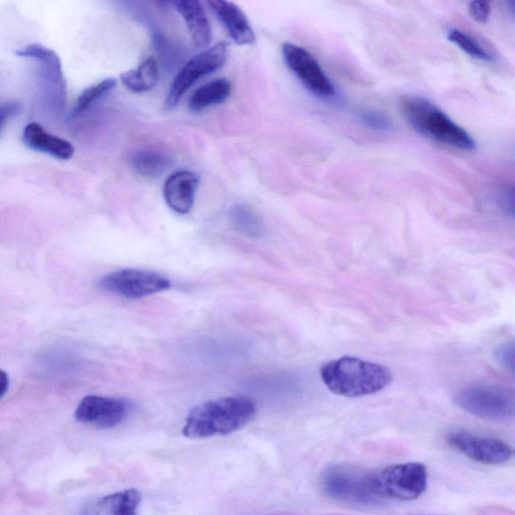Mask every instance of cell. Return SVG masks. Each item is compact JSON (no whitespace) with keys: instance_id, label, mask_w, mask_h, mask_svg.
Listing matches in <instances>:
<instances>
[{"instance_id":"cell-4","label":"cell","mask_w":515,"mask_h":515,"mask_svg":"<svg viewBox=\"0 0 515 515\" xmlns=\"http://www.w3.org/2000/svg\"><path fill=\"white\" fill-rule=\"evenodd\" d=\"M369 486L380 500H415L427 489L428 471L424 464L418 462L388 466L370 472Z\"/></svg>"},{"instance_id":"cell-21","label":"cell","mask_w":515,"mask_h":515,"mask_svg":"<svg viewBox=\"0 0 515 515\" xmlns=\"http://www.w3.org/2000/svg\"><path fill=\"white\" fill-rule=\"evenodd\" d=\"M232 226L240 233L251 238L264 234V225L258 215L247 205L236 204L229 212Z\"/></svg>"},{"instance_id":"cell-28","label":"cell","mask_w":515,"mask_h":515,"mask_svg":"<svg viewBox=\"0 0 515 515\" xmlns=\"http://www.w3.org/2000/svg\"><path fill=\"white\" fill-rule=\"evenodd\" d=\"M500 203L501 205L504 207V209L506 211H509L511 215H513V204H514V199H513V190L512 188L508 189V188H504L501 192H500Z\"/></svg>"},{"instance_id":"cell-25","label":"cell","mask_w":515,"mask_h":515,"mask_svg":"<svg viewBox=\"0 0 515 515\" xmlns=\"http://www.w3.org/2000/svg\"><path fill=\"white\" fill-rule=\"evenodd\" d=\"M497 363L506 371H514V346L512 342L505 343L495 351Z\"/></svg>"},{"instance_id":"cell-15","label":"cell","mask_w":515,"mask_h":515,"mask_svg":"<svg viewBox=\"0 0 515 515\" xmlns=\"http://www.w3.org/2000/svg\"><path fill=\"white\" fill-rule=\"evenodd\" d=\"M23 141L30 149L61 160L71 159L75 152L71 142L47 132L42 125L35 122L25 127Z\"/></svg>"},{"instance_id":"cell-14","label":"cell","mask_w":515,"mask_h":515,"mask_svg":"<svg viewBox=\"0 0 515 515\" xmlns=\"http://www.w3.org/2000/svg\"><path fill=\"white\" fill-rule=\"evenodd\" d=\"M208 5L237 45L248 46L255 43L254 30L247 16L237 5L224 0H210Z\"/></svg>"},{"instance_id":"cell-6","label":"cell","mask_w":515,"mask_h":515,"mask_svg":"<svg viewBox=\"0 0 515 515\" xmlns=\"http://www.w3.org/2000/svg\"><path fill=\"white\" fill-rule=\"evenodd\" d=\"M455 403L465 412L489 421L508 420L514 415V397L493 385H471L457 392Z\"/></svg>"},{"instance_id":"cell-13","label":"cell","mask_w":515,"mask_h":515,"mask_svg":"<svg viewBox=\"0 0 515 515\" xmlns=\"http://www.w3.org/2000/svg\"><path fill=\"white\" fill-rule=\"evenodd\" d=\"M199 186L200 179L193 171H177L164 183V201L171 210L187 215L195 205Z\"/></svg>"},{"instance_id":"cell-9","label":"cell","mask_w":515,"mask_h":515,"mask_svg":"<svg viewBox=\"0 0 515 515\" xmlns=\"http://www.w3.org/2000/svg\"><path fill=\"white\" fill-rule=\"evenodd\" d=\"M99 287L106 292L133 300L163 292L171 287V283L155 272L122 269L102 277Z\"/></svg>"},{"instance_id":"cell-5","label":"cell","mask_w":515,"mask_h":515,"mask_svg":"<svg viewBox=\"0 0 515 515\" xmlns=\"http://www.w3.org/2000/svg\"><path fill=\"white\" fill-rule=\"evenodd\" d=\"M369 474L357 467L336 465L324 471L321 487L329 498L360 505H376L381 500L371 491Z\"/></svg>"},{"instance_id":"cell-19","label":"cell","mask_w":515,"mask_h":515,"mask_svg":"<svg viewBox=\"0 0 515 515\" xmlns=\"http://www.w3.org/2000/svg\"><path fill=\"white\" fill-rule=\"evenodd\" d=\"M120 79L131 92H149L156 87L159 80L157 63L153 58H147L136 69L122 73Z\"/></svg>"},{"instance_id":"cell-24","label":"cell","mask_w":515,"mask_h":515,"mask_svg":"<svg viewBox=\"0 0 515 515\" xmlns=\"http://www.w3.org/2000/svg\"><path fill=\"white\" fill-rule=\"evenodd\" d=\"M360 120L369 128L378 131H388L392 123L384 114L375 111H364L360 114Z\"/></svg>"},{"instance_id":"cell-18","label":"cell","mask_w":515,"mask_h":515,"mask_svg":"<svg viewBox=\"0 0 515 515\" xmlns=\"http://www.w3.org/2000/svg\"><path fill=\"white\" fill-rule=\"evenodd\" d=\"M231 92L232 85L228 79H215L194 92L189 101V108L193 112H200L222 104L230 97Z\"/></svg>"},{"instance_id":"cell-22","label":"cell","mask_w":515,"mask_h":515,"mask_svg":"<svg viewBox=\"0 0 515 515\" xmlns=\"http://www.w3.org/2000/svg\"><path fill=\"white\" fill-rule=\"evenodd\" d=\"M117 86V81L114 78H108L85 89L75 104L71 113V118L75 119L86 112L93 104L100 99L110 94Z\"/></svg>"},{"instance_id":"cell-2","label":"cell","mask_w":515,"mask_h":515,"mask_svg":"<svg viewBox=\"0 0 515 515\" xmlns=\"http://www.w3.org/2000/svg\"><path fill=\"white\" fill-rule=\"evenodd\" d=\"M320 376L331 393L347 398L377 394L393 380L391 371L385 366L354 357H343L325 364Z\"/></svg>"},{"instance_id":"cell-29","label":"cell","mask_w":515,"mask_h":515,"mask_svg":"<svg viewBox=\"0 0 515 515\" xmlns=\"http://www.w3.org/2000/svg\"><path fill=\"white\" fill-rule=\"evenodd\" d=\"M9 387L10 379L8 374L3 370H0V399H2L7 394Z\"/></svg>"},{"instance_id":"cell-12","label":"cell","mask_w":515,"mask_h":515,"mask_svg":"<svg viewBox=\"0 0 515 515\" xmlns=\"http://www.w3.org/2000/svg\"><path fill=\"white\" fill-rule=\"evenodd\" d=\"M130 412L127 400L101 396H87L78 405V422L99 429H112L121 425Z\"/></svg>"},{"instance_id":"cell-7","label":"cell","mask_w":515,"mask_h":515,"mask_svg":"<svg viewBox=\"0 0 515 515\" xmlns=\"http://www.w3.org/2000/svg\"><path fill=\"white\" fill-rule=\"evenodd\" d=\"M16 55L38 62L39 81L45 103L53 112L61 113L66 106L67 85L58 54L43 45L32 44L17 51Z\"/></svg>"},{"instance_id":"cell-20","label":"cell","mask_w":515,"mask_h":515,"mask_svg":"<svg viewBox=\"0 0 515 515\" xmlns=\"http://www.w3.org/2000/svg\"><path fill=\"white\" fill-rule=\"evenodd\" d=\"M170 162V158L166 154L149 149L140 150L131 158L134 170L145 178L159 177L170 165Z\"/></svg>"},{"instance_id":"cell-3","label":"cell","mask_w":515,"mask_h":515,"mask_svg":"<svg viewBox=\"0 0 515 515\" xmlns=\"http://www.w3.org/2000/svg\"><path fill=\"white\" fill-rule=\"evenodd\" d=\"M401 107L410 125L425 137L464 151L475 148L472 136L429 100L409 97Z\"/></svg>"},{"instance_id":"cell-8","label":"cell","mask_w":515,"mask_h":515,"mask_svg":"<svg viewBox=\"0 0 515 515\" xmlns=\"http://www.w3.org/2000/svg\"><path fill=\"white\" fill-rule=\"evenodd\" d=\"M228 59V47L219 43L193 57L179 72L166 96V109L175 108L184 95L202 78L221 69Z\"/></svg>"},{"instance_id":"cell-26","label":"cell","mask_w":515,"mask_h":515,"mask_svg":"<svg viewBox=\"0 0 515 515\" xmlns=\"http://www.w3.org/2000/svg\"><path fill=\"white\" fill-rule=\"evenodd\" d=\"M22 111L20 103L15 101H0V135L7 122Z\"/></svg>"},{"instance_id":"cell-11","label":"cell","mask_w":515,"mask_h":515,"mask_svg":"<svg viewBox=\"0 0 515 515\" xmlns=\"http://www.w3.org/2000/svg\"><path fill=\"white\" fill-rule=\"evenodd\" d=\"M446 441L452 449L484 465L504 464L513 455V449L507 443L468 432H452L447 435Z\"/></svg>"},{"instance_id":"cell-16","label":"cell","mask_w":515,"mask_h":515,"mask_svg":"<svg viewBox=\"0 0 515 515\" xmlns=\"http://www.w3.org/2000/svg\"><path fill=\"white\" fill-rule=\"evenodd\" d=\"M185 20L196 48H208L212 42V29L206 11L199 0H179L173 3Z\"/></svg>"},{"instance_id":"cell-17","label":"cell","mask_w":515,"mask_h":515,"mask_svg":"<svg viewBox=\"0 0 515 515\" xmlns=\"http://www.w3.org/2000/svg\"><path fill=\"white\" fill-rule=\"evenodd\" d=\"M141 493L134 488L103 497L95 506V515H138Z\"/></svg>"},{"instance_id":"cell-27","label":"cell","mask_w":515,"mask_h":515,"mask_svg":"<svg viewBox=\"0 0 515 515\" xmlns=\"http://www.w3.org/2000/svg\"><path fill=\"white\" fill-rule=\"evenodd\" d=\"M469 14L478 23H486L491 14L490 5L486 2H472L469 4Z\"/></svg>"},{"instance_id":"cell-10","label":"cell","mask_w":515,"mask_h":515,"mask_svg":"<svg viewBox=\"0 0 515 515\" xmlns=\"http://www.w3.org/2000/svg\"><path fill=\"white\" fill-rule=\"evenodd\" d=\"M282 53L287 67L309 92L322 99L335 96L331 80L306 49L287 43L283 45Z\"/></svg>"},{"instance_id":"cell-1","label":"cell","mask_w":515,"mask_h":515,"mask_svg":"<svg viewBox=\"0 0 515 515\" xmlns=\"http://www.w3.org/2000/svg\"><path fill=\"white\" fill-rule=\"evenodd\" d=\"M255 415L256 405L246 397L207 401L189 413L183 434L190 439L229 435L247 426Z\"/></svg>"},{"instance_id":"cell-23","label":"cell","mask_w":515,"mask_h":515,"mask_svg":"<svg viewBox=\"0 0 515 515\" xmlns=\"http://www.w3.org/2000/svg\"><path fill=\"white\" fill-rule=\"evenodd\" d=\"M447 39L465 54L476 60L483 62L493 61L492 55L478 41L461 30H449Z\"/></svg>"}]
</instances>
